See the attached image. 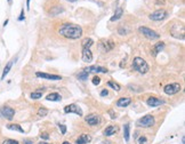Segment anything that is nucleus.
<instances>
[{
	"instance_id": "1",
	"label": "nucleus",
	"mask_w": 185,
	"mask_h": 144,
	"mask_svg": "<svg viewBox=\"0 0 185 144\" xmlns=\"http://www.w3.org/2000/svg\"><path fill=\"white\" fill-rule=\"evenodd\" d=\"M58 33L68 39H79L82 35V27L77 24H63L58 30Z\"/></svg>"
},
{
	"instance_id": "2",
	"label": "nucleus",
	"mask_w": 185,
	"mask_h": 144,
	"mask_svg": "<svg viewBox=\"0 0 185 144\" xmlns=\"http://www.w3.org/2000/svg\"><path fill=\"white\" fill-rule=\"evenodd\" d=\"M132 68L134 69L135 71L142 73V75L148 73V71H149V69H150L149 68V64L146 63V61L143 59L142 57H135V59H134Z\"/></svg>"
},
{
	"instance_id": "3",
	"label": "nucleus",
	"mask_w": 185,
	"mask_h": 144,
	"mask_svg": "<svg viewBox=\"0 0 185 144\" xmlns=\"http://www.w3.org/2000/svg\"><path fill=\"white\" fill-rule=\"evenodd\" d=\"M138 31H140L144 37H146L148 39H150V40H157V39L160 38V34H158L155 31H153L152 29H149V27H146V26H140Z\"/></svg>"
},
{
	"instance_id": "4",
	"label": "nucleus",
	"mask_w": 185,
	"mask_h": 144,
	"mask_svg": "<svg viewBox=\"0 0 185 144\" xmlns=\"http://www.w3.org/2000/svg\"><path fill=\"white\" fill-rule=\"evenodd\" d=\"M170 33L173 34L175 38H178V39L183 40L184 39V25L182 23L173 25L171 29H170Z\"/></svg>"
},
{
	"instance_id": "5",
	"label": "nucleus",
	"mask_w": 185,
	"mask_h": 144,
	"mask_svg": "<svg viewBox=\"0 0 185 144\" xmlns=\"http://www.w3.org/2000/svg\"><path fill=\"white\" fill-rule=\"evenodd\" d=\"M153 125H154V117L151 116V114H148V116L143 117L137 121V126H140V127L149 128L152 127Z\"/></svg>"
},
{
	"instance_id": "6",
	"label": "nucleus",
	"mask_w": 185,
	"mask_h": 144,
	"mask_svg": "<svg viewBox=\"0 0 185 144\" xmlns=\"http://www.w3.org/2000/svg\"><path fill=\"white\" fill-rule=\"evenodd\" d=\"M14 114H15V110L10 106H2L0 109V116L7 120H12L14 118Z\"/></svg>"
},
{
	"instance_id": "7",
	"label": "nucleus",
	"mask_w": 185,
	"mask_h": 144,
	"mask_svg": "<svg viewBox=\"0 0 185 144\" xmlns=\"http://www.w3.org/2000/svg\"><path fill=\"white\" fill-rule=\"evenodd\" d=\"M168 13L165 9H158L155 12H153L152 14H150V20L152 21H162L167 17Z\"/></svg>"
},
{
	"instance_id": "8",
	"label": "nucleus",
	"mask_w": 185,
	"mask_h": 144,
	"mask_svg": "<svg viewBox=\"0 0 185 144\" xmlns=\"http://www.w3.org/2000/svg\"><path fill=\"white\" fill-rule=\"evenodd\" d=\"M179 90H181V85L177 84V82L166 85L165 86V88H163V92L167 94V95H174V94L178 93Z\"/></svg>"
},
{
	"instance_id": "9",
	"label": "nucleus",
	"mask_w": 185,
	"mask_h": 144,
	"mask_svg": "<svg viewBox=\"0 0 185 144\" xmlns=\"http://www.w3.org/2000/svg\"><path fill=\"white\" fill-rule=\"evenodd\" d=\"M64 112H65V113H76V114H78L79 117H82V114H84V113H82V110L80 109L77 104L66 105V106L64 108Z\"/></svg>"
},
{
	"instance_id": "10",
	"label": "nucleus",
	"mask_w": 185,
	"mask_h": 144,
	"mask_svg": "<svg viewBox=\"0 0 185 144\" xmlns=\"http://www.w3.org/2000/svg\"><path fill=\"white\" fill-rule=\"evenodd\" d=\"M85 121H86L88 125H90V126H96V125H98V124L101 122V118H99L98 114L91 113V114H88V116L85 118Z\"/></svg>"
},
{
	"instance_id": "11",
	"label": "nucleus",
	"mask_w": 185,
	"mask_h": 144,
	"mask_svg": "<svg viewBox=\"0 0 185 144\" xmlns=\"http://www.w3.org/2000/svg\"><path fill=\"white\" fill-rule=\"evenodd\" d=\"M35 76L42 79H48V80H61L62 77L57 75H49V73H42V72H37Z\"/></svg>"
},
{
	"instance_id": "12",
	"label": "nucleus",
	"mask_w": 185,
	"mask_h": 144,
	"mask_svg": "<svg viewBox=\"0 0 185 144\" xmlns=\"http://www.w3.org/2000/svg\"><path fill=\"white\" fill-rule=\"evenodd\" d=\"M146 104L149 106H151V108H154V106H158V105L163 104V101L161 98H158V97H149L148 101H146Z\"/></svg>"
},
{
	"instance_id": "13",
	"label": "nucleus",
	"mask_w": 185,
	"mask_h": 144,
	"mask_svg": "<svg viewBox=\"0 0 185 144\" xmlns=\"http://www.w3.org/2000/svg\"><path fill=\"white\" fill-rule=\"evenodd\" d=\"M82 61L86 63H89L93 61V54L89 48H82Z\"/></svg>"
},
{
	"instance_id": "14",
	"label": "nucleus",
	"mask_w": 185,
	"mask_h": 144,
	"mask_svg": "<svg viewBox=\"0 0 185 144\" xmlns=\"http://www.w3.org/2000/svg\"><path fill=\"white\" fill-rule=\"evenodd\" d=\"M130 103H132V98L130 97H121V98H119L117 101V106H119V108H126Z\"/></svg>"
},
{
	"instance_id": "15",
	"label": "nucleus",
	"mask_w": 185,
	"mask_h": 144,
	"mask_svg": "<svg viewBox=\"0 0 185 144\" xmlns=\"http://www.w3.org/2000/svg\"><path fill=\"white\" fill-rule=\"evenodd\" d=\"M85 72H87V73H89V72H102V73H106L107 72V70H106L105 68H102V67H95V65H93V67H89V68H86L85 70H84Z\"/></svg>"
},
{
	"instance_id": "16",
	"label": "nucleus",
	"mask_w": 185,
	"mask_h": 144,
	"mask_svg": "<svg viewBox=\"0 0 185 144\" xmlns=\"http://www.w3.org/2000/svg\"><path fill=\"white\" fill-rule=\"evenodd\" d=\"M163 47H165V43H162V41H161V43H155V45H154V47L152 48V53H151V54H152V56H154V57H155L163 49Z\"/></svg>"
},
{
	"instance_id": "17",
	"label": "nucleus",
	"mask_w": 185,
	"mask_h": 144,
	"mask_svg": "<svg viewBox=\"0 0 185 144\" xmlns=\"http://www.w3.org/2000/svg\"><path fill=\"white\" fill-rule=\"evenodd\" d=\"M91 141V136L88 135V134H82V135H80V137L77 140V144H86V143H89Z\"/></svg>"
},
{
	"instance_id": "18",
	"label": "nucleus",
	"mask_w": 185,
	"mask_h": 144,
	"mask_svg": "<svg viewBox=\"0 0 185 144\" xmlns=\"http://www.w3.org/2000/svg\"><path fill=\"white\" fill-rule=\"evenodd\" d=\"M46 100L48 101H52V102H60L62 100V96L58 93H52V94H48Z\"/></svg>"
},
{
	"instance_id": "19",
	"label": "nucleus",
	"mask_w": 185,
	"mask_h": 144,
	"mask_svg": "<svg viewBox=\"0 0 185 144\" xmlns=\"http://www.w3.org/2000/svg\"><path fill=\"white\" fill-rule=\"evenodd\" d=\"M117 130H118V128L115 127V126H107V127L105 128V130H104V135L106 136H112L114 135L115 133H117Z\"/></svg>"
},
{
	"instance_id": "20",
	"label": "nucleus",
	"mask_w": 185,
	"mask_h": 144,
	"mask_svg": "<svg viewBox=\"0 0 185 144\" xmlns=\"http://www.w3.org/2000/svg\"><path fill=\"white\" fill-rule=\"evenodd\" d=\"M7 128L10 129V130H15V132H18V133H22V134L24 133V129L17 124H9V125H7Z\"/></svg>"
},
{
	"instance_id": "21",
	"label": "nucleus",
	"mask_w": 185,
	"mask_h": 144,
	"mask_svg": "<svg viewBox=\"0 0 185 144\" xmlns=\"http://www.w3.org/2000/svg\"><path fill=\"white\" fill-rule=\"evenodd\" d=\"M122 14H123V9L121 7H119V8L115 10L114 15L111 17V22H114V21H118L119 18H121Z\"/></svg>"
},
{
	"instance_id": "22",
	"label": "nucleus",
	"mask_w": 185,
	"mask_h": 144,
	"mask_svg": "<svg viewBox=\"0 0 185 144\" xmlns=\"http://www.w3.org/2000/svg\"><path fill=\"white\" fill-rule=\"evenodd\" d=\"M13 63H14V59H12V61H9L8 63H7V65L5 67L4 69V72H2V76H1V79H5V77L7 76L9 73V71H10V69L13 67Z\"/></svg>"
},
{
	"instance_id": "23",
	"label": "nucleus",
	"mask_w": 185,
	"mask_h": 144,
	"mask_svg": "<svg viewBox=\"0 0 185 144\" xmlns=\"http://www.w3.org/2000/svg\"><path fill=\"white\" fill-rule=\"evenodd\" d=\"M93 43H94V41H93V39H90V38H86V39H84L82 40V48H89L90 49V47L93 46Z\"/></svg>"
},
{
	"instance_id": "24",
	"label": "nucleus",
	"mask_w": 185,
	"mask_h": 144,
	"mask_svg": "<svg viewBox=\"0 0 185 144\" xmlns=\"http://www.w3.org/2000/svg\"><path fill=\"white\" fill-rule=\"evenodd\" d=\"M129 129H130L129 124H126V125L123 126V137H125V141H126V142L129 141Z\"/></svg>"
},
{
	"instance_id": "25",
	"label": "nucleus",
	"mask_w": 185,
	"mask_h": 144,
	"mask_svg": "<svg viewBox=\"0 0 185 144\" xmlns=\"http://www.w3.org/2000/svg\"><path fill=\"white\" fill-rule=\"evenodd\" d=\"M103 45H104V48H105L106 51H111V49L114 47V43H113L112 40H107V41H106L105 43H103Z\"/></svg>"
},
{
	"instance_id": "26",
	"label": "nucleus",
	"mask_w": 185,
	"mask_h": 144,
	"mask_svg": "<svg viewBox=\"0 0 185 144\" xmlns=\"http://www.w3.org/2000/svg\"><path fill=\"white\" fill-rule=\"evenodd\" d=\"M77 77H78V79H79V80L85 81V80H87V79H88V73H87V72H85V71H82V72H80Z\"/></svg>"
},
{
	"instance_id": "27",
	"label": "nucleus",
	"mask_w": 185,
	"mask_h": 144,
	"mask_svg": "<svg viewBox=\"0 0 185 144\" xmlns=\"http://www.w3.org/2000/svg\"><path fill=\"white\" fill-rule=\"evenodd\" d=\"M30 97H31L32 100H39V98L42 97V93H41V92H35V93H32L30 95Z\"/></svg>"
},
{
	"instance_id": "28",
	"label": "nucleus",
	"mask_w": 185,
	"mask_h": 144,
	"mask_svg": "<svg viewBox=\"0 0 185 144\" xmlns=\"http://www.w3.org/2000/svg\"><path fill=\"white\" fill-rule=\"evenodd\" d=\"M107 85L110 86V87H112L115 92H119V90H120V86L118 85L117 82H114V81H109V82H107Z\"/></svg>"
},
{
	"instance_id": "29",
	"label": "nucleus",
	"mask_w": 185,
	"mask_h": 144,
	"mask_svg": "<svg viewBox=\"0 0 185 144\" xmlns=\"http://www.w3.org/2000/svg\"><path fill=\"white\" fill-rule=\"evenodd\" d=\"M47 113H48V110L45 109V108H40V109L38 110V116H39V117H46Z\"/></svg>"
},
{
	"instance_id": "30",
	"label": "nucleus",
	"mask_w": 185,
	"mask_h": 144,
	"mask_svg": "<svg viewBox=\"0 0 185 144\" xmlns=\"http://www.w3.org/2000/svg\"><path fill=\"white\" fill-rule=\"evenodd\" d=\"M2 144H19L17 141H15V140H5Z\"/></svg>"
},
{
	"instance_id": "31",
	"label": "nucleus",
	"mask_w": 185,
	"mask_h": 144,
	"mask_svg": "<svg viewBox=\"0 0 185 144\" xmlns=\"http://www.w3.org/2000/svg\"><path fill=\"white\" fill-rule=\"evenodd\" d=\"M93 84H94V85H96V86L101 84V79H99V77L95 76L94 78H93Z\"/></svg>"
},
{
	"instance_id": "32",
	"label": "nucleus",
	"mask_w": 185,
	"mask_h": 144,
	"mask_svg": "<svg viewBox=\"0 0 185 144\" xmlns=\"http://www.w3.org/2000/svg\"><path fill=\"white\" fill-rule=\"evenodd\" d=\"M60 129H61L62 134H65V133H66V127H65L64 125H60Z\"/></svg>"
},
{
	"instance_id": "33",
	"label": "nucleus",
	"mask_w": 185,
	"mask_h": 144,
	"mask_svg": "<svg viewBox=\"0 0 185 144\" xmlns=\"http://www.w3.org/2000/svg\"><path fill=\"white\" fill-rule=\"evenodd\" d=\"M146 142V137H144V136H142L141 138L138 140V144H143Z\"/></svg>"
},
{
	"instance_id": "34",
	"label": "nucleus",
	"mask_w": 185,
	"mask_h": 144,
	"mask_svg": "<svg viewBox=\"0 0 185 144\" xmlns=\"http://www.w3.org/2000/svg\"><path fill=\"white\" fill-rule=\"evenodd\" d=\"M40 137H41L42 140H48V138H49V135H48L47 133H42V134L40 135Z\"/></svg>"
},
{
	"instance_id": "35",
	"label": "nucleus",
	"mask_w": 185,
	"mask_h": 144,
	"mask_svg": "<svg viewBox=\"0 0 185 144\" xmlns=\"http://www.w3.org/2000/svg\"><path fill=\"white\" fill-rule=\"evenodd\" d=\"M24 20V9H22V12H21V15L18 17V21H23Z\"/></svg>"
},
{
	"instance_id": "36",
	"label": "nucleus",
	"mask_w": 185,
	"mask_h": 144,
	"mask_svg": "<svg viewBox=\"0 0 185 144\" xmlns=\"http://www.w3.org/2000/svg\"><path fill=\"white\" fill-rule=\"evenodd\" d=\"M107 95H109V92H107V89H103V90L101 92V96H103V97H104V96H107Z\"/></svg>"
},
{
	"instance_id": "37",
	"label": "nucleus",
	"mask_w": 185,
	"mask_h": 144,
	"mask_svg": "<svg viewBox=\"0 0 185 144\" xmlns=\"http://www.w3.org/2000/svg\"><path fill=\"white\" fill-rule=\"evenodd\" d=\"M24 144H32V142L30 140H27V141H24Z\"/></svg>"
},
{
	"instance_id": "38",
	"label": "nucleus",
	"mask_w": 185,
	"mask_h": 144,
	"mask_svg": "<svg viewBox=\"0 0 185 144\" xmlns=\"http://www.w3.org/2000/svg\"><path fill=\"white\" fill-rule=\"evenodd\" d=\"M27 8H30V0H27Z\"/></svg>"
},
{
	"instance_id": "39",
	"label": "nucleus",
	"mask_w": 185,
	"mask_h": 144,
	"mask_svg": "<svg viewBox=\"0 0 185 144\" xmlns=\"http://www.w3.org/2000/svg\"><path fill=\"white\" fill-rule=\"evenodd\" d=\"M68 1H70V2H76V1H78V0H68Z\"/></svg>"
},
{
	"instance_id": "40",
	"label": "nucleus",
	"mask_w": 185,
	"mask_h": 144,
	"mask_svg": "<svg viewBox=\"0 0 185 144\" xmlns=\"http://www.w3.org/2000/svg\"><path fill=\"white\" fill-rule=\"evenodd\" d=\"M8 4L9 5H12V4H13V0H8Z\"/></svg>"
},
{
	"instance_id": "41",
	"label": "nucleus",
	"mask_w": 185,
	"mask_h": 144,
	"mask_svg": "<svg viewBox=\"0 0 185 144\" xmlns=\"http://www.w3.org/2000/svg\"><path fill=\"white\" fill-rule=\"evenodd\" d=\"M63 144H71V143H69V142H66V141H65V142H63Z\"/></svg>"
},
{
	"instance_id": "42",
	"label": "nucleus",
	"mask_w": 185,
	"mask_h": 144,
	"mask_svg": "<svg viewBox=\"0 0 185 144\" xmlns=\"http://www.w3.org/2000/svg\"><path fill=\"white\" fill-rule=\"evenodd\" d=\"M39 144H48V143H45V142H41V143H39Z\"/></svg>"
}]
</instances>
